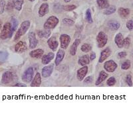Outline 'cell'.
I'll return each mask as SVG.
<instances>
[{
    "label": "cell",
    "instance_id": "1",
    "mask_svg": "<svg viewBox=\"0 0 133 116\" xmlns=\"http://www.w3.org/2000/svg\"><path fill=\"white\" fill-rule=\"evenodd\" d=\"M30 25H31V22L29 21L26 20L22 22L20 25V27H19V28L18 30L17 31L16 33H15L13 41H18L23 35L25 34L29 29Z\"/></svg>",
    "mask_w": 133,
    "mask_h": 116
},
{
    "label": "cell",
    "instance_id": "10",
    "mask_svg": "<svg viewBox=\"0 0 133 116\" xmlns=\"http://www.w3.org/2000/svg\"><path fill=\"white\" fill-rule=\"evenodd\" d=\"M29 37V47L30 49H35L38 45V40L34 32H30L28 35Z\"/></svg>",
    "mask_w": 133,
    "mask_h": 116
},
{
    "label": "cell",
    "instance_id": "22",
    "mask_svg": "<svg viewBox=\"0 0 133 116\" xmlns=\"http://www.w3.org/2000/svg\"><path fill=\"white\" fill-rule=\"evenodd\" d=\"M108 74L105 71L102 70L100 71L99 74H98V77L97 78V80H96V82H95V85L98 86L100 85V84L102 83V82H104V80H105L107 78H108Z\"/></svg>",
    "mask_w": 133,
    "mask_h": 116
},
{
    "label": "cell",
    "instance_id": "7",
    "mask_svg": "<svg viewBox=\"0 0 133 116\" xmlns=\"http://www.w3.org/2000/svg\"><path fill=\"white\" fill-rule=\"evenodd\" d=\"M103 67H104V69L107 72L112 73L114 72L117 70L118 65L116 63V62H115L113 60H109L104 62Z\"/></svg>",
    "mask_w": 133,
    "mask_h": 116
},
{
    "label": "cell",
    "instance_id": "29",
    "mask_svg": "<svg viewBox=\"0 0 133 116\" xmlns=\"http://www.w3.org/2000/svg\"><path fill=\"white\" fill-rule=\"evenodd\" d=\"M23 2L24 0H13V4L15 9L17 11H21Z\"/></svg>",
    "mask_w": 133,
    "mask_h": 116
},
{
    "label": "cell",
    "instance_id": "15",
    "mask_svg": "<svg viewBox=\"0 0 133 116\" xmlns=\"http://www.w3.org/2000/svg\"><path fill=\"white\" fill-rule=\"evenodd\" d=\"M44 54V51L42 49H33L32 51L29 53V56L31 58H35V59H40L43 56Z\"/></svg>",
    "mask_w": 133,
    "mask_h": 116
},
{
    "label": "cell",
    "instance_id": "42",
    "mask_svg": "<svg viewBox=\"0 0 133 116\" xmlns=\"http://www.w3.org/2000/svg\"><path fill=\"white\" fill-rule=\"evenodd\" d=\"M127 56V53L124 51H122V52H120V53L118 54V57L120 58H125L126 56Z\"/></svg>",
    "mask_w": 133,
    "mask_h": 116
},
{
    "label": "cell",
    "instance_id": "39",
    "mask_svg": "<svg viewBox=\"0 0 133 116\" xmlns=\"http://www.w3.org/2000/svg\"><path fill=\"white\" fill-rule=\"evenodd\" d=\"M6 7V2L5 0H0V13H2L4 12V9Z\"/></svg>",
    "mask_w": 133,
    "mask_h": 116
},
{
    "label": "cell",
    "instance_id": "14",
    "mask_svg": "<svg viewBox=\"0 0 133 116\" xmlns=\"http://www.w3.org/2000/svg\"><path fill=\"white\" fill-rule=\"evenodd\" d=\"M28 49V45L25 41H20L15 45V51L17 53H23Z\"/></svg>",
    "mask_w": 133,
    "mask_h": 116
},
{
    "label": "cell",
    "instance_id": "6",
    "mask_svg": "<svg viewBox=\"0 0 133 116\" xmlns=\"http://www.w3.org/2000/svg\"><path fill=\"white\" fill-rule=\"evenodd\" d=\"M71 36L69 34H61L59 37V41H60V47L61 49L65 50L68 48L71 43Z\"/></svg>",
    "mask_w": 133,
    "mask_h": 116
},
{
    "label": "cell",
    "instance_id": "37",
    "mask_svg": "<svg viewBox=\"0 0 133 116\" xmlns=\"http://www.w3.org/2000/svg\"><path fill=\"white\" fill-rule=\"evenodd\" d=\"M77 8V6L75 5H69V6H63V9L67 11H71Z\"/></svg>",
    "mask_w": 133,
    "mask_h": 116
},
{
    "label": "cell",
    "instance_id": "25",
    "mask_svg": "<svg viewBox=\"0 0 133 116\" xmlns=\"http://www.w3.org/2000/svg\"><path fill=\"white\" fill-rule=\"evenodd\" d=\"M11 30L10 35H9V38H11V37H12L13 33L15 32V31H16L17 27H18V21L17 20V19H15L13 17H11Z\"/></svg>",
    "mask_w": 133,
    "mask_h": 116
},
{
    "label": "cell",
    "instance_id": "48",
    "mask_svg": "<svg viewBox=\"0 0 133 116\" xmlns=\"http://www.w3.org/2000/svg\"><path fill=\"white\" fill-rule=\"evenodd\" d=\"M1 24L2 23H1V21H0V28H1Z\"/></svg>",
    "mask_w": 133,
    "mask_h": 116
},
{
    "label": "cell",
    "instance_id": "9",
    "mask_svg": "<svg viewBox=\"0 0 133 116\" xmlns=\"http://www.w3.org/2000/svg\"><path fill=\"white\" fill-rule=\"evenodd\" d=\"M54 70V64H51L49 65H45L41 70V76L43 78H49L51 76Z\"/></svg>",
    "mask_w": 133,
    "mask_h": 116
},
{
    "label": "cell",
    "instance_id": "18",
    "mask_svg": "<svg viewBox=\"0 0 133 116\" xmlns=\"http://www.w3.org/2000/svg\"><path fill=\"white\" fill-rule=\"evenodd\" d=\"M55 58V54L53 53H49L47 55H43L41 57V62L44 65L49 64Z\"/></svg>",
    "mask_w": 133,
    "mask_h": 116
},
{
    "label": "cell",
    "instance_id": "35",
    "mask_svg": "<svg viewBox=\"0 0 133 116\" xmlns=\"http://www.w3.org/2000/svg\"><path fill=\"white\" fill-rule=\"evenodd\" d=\"M131 43V40L129 37H126V38H124L123 40V47L126 48V49H128Z\"/></svg>",
    "mask_w": 133,
    "mask_h": 116
},
{
    "label": "cell",
    "instance_id": "12",
    "mask_svg": "<svg viewBox=\"0 0 133 116\" xmlns=\"http://www.w3.org/2000/svg\"><path fill=\"white\" fill-rule=\"evenodd\" d=\"M47 45L48 47L53 52H55L57 49L58 48L59 42L57 40V38L55 36H53L49 37L47 40Z\"/></svg>",
    "mask_w": 133,
    "mask_h": 116
},
{
    "label": "cell",
    "instance_id": "44",
    "mask_svg": "<svg viewBox=\"0 0 133 116\" xmlns=\"http://www.w3.org/2000/svg\"><path fill=\"white\" fill-rule=\"evenodd\" d=\"M14 86L15 87H26L27 86L25 84H22V83H17L16 84H15Z\"/></svg>",
    "mask_w": 133,
    "mask_h": 116
},
{
    "label": "cell",
    "instance_id": "47",
    "mask_svg": "<svg viewBox=\"0 0 133 116\" xmlns=\"http://www.w3.org/2000/svg\"><path fill=\"white\" fill-rule=\"evenodd\" d=\"M29 1H30V2H34L35 0H29Z\"/></svg>",
    "mask_w": 133,
    "mask_h": 116
},
{
    "label": "cell",
    "instance_id": "16",
    "mask_svg": "<svg viewBox=\"0 0 133 116\" xmlns=\"http://www.w3.org/2000/svg\"><path fill=\"white\" fill-rule=\"evenodd\" d=\"M41 74L37 72L30 84L31 87H39L41 84Z\"/></svg>",
    "mask_w": 133,
    "mask_h": 116
},
{
    "label": "cell",
    "instance_id": "20",
    "mask_svg": "<svg viewBox=\"0 0 133 116\" xmlns=\"http://www.w3.org/2000/svg\"><path fill=\"white\" fill-rule=\"evenodd\" d=\"M81 43V40L79 38H77L74 41V42L72 44V45L71 47V49H70V55L71 56H75L76 54H77V48H78V45H80Z\"/></svg>",
    "mask_w": 133,
    "mask_h": 116
},
{
    "label": "cell",
    "instance_id": "49",
    "mask_svg": "<svg viewBox=\"0 0 133 116\" xmlns=\"http://www.w3.org/2000/svg\"><path fill=\"white\" fill-rule=\"evenodd\" d=\"M43 1H44V2H46V1H47V0H43Z\"/></svg>",
    "mask_w": 133,
    "mask_h": 116
},
{
    "label": "cell",
    "instance_id": "26",
    "mask_svg": "<svg viewBox=\"0 0 133 116\" xmlns=\"http://www.w3.org/2000/svg\"><path fill=\"white\" fill-rule=\"evenodd\" d=\"M108 26L113 31H117L120 28V24L117 21H111L109 22Z\"/></svg>",
    "mask_w": 133,
    "mask_h": 116
},
{
    "label": "cell",
    "instance_id": "28",
    "mask_svg": "<svg viewBox=\"0 0 133 116\" xmlns=\"http://www.w3.org/2000/svg\"><path fill=\"white\" fill-rule=\"evenodd\" d=\"M97 4L100 9H107L109 7V2L108 0H97Z\"/></svg>",
    "mask_w": 133,
    "mask_h": 116
},
{
    "label": "cell",
    "instance_id": "19",
    "mask_svg": "<svg viewBox=\"0 0 133 116\" xmlns=\"http://www.w3.org/2000/svg\"><path fill=\"white\" fill-rule=\"evenodd\" d=\"M49 12V5L47 3H43L41 4L39 9V16L43 17Z\"/></svg>",
    "mask_w": 133,
    "mask_h": 116
},
{
    "label": "cell",
    "instance_id": "40",
    "mask_svg": "<svg viewBox=\"0 0 133 116\" xmlns=\"http://www.w3.org/2000/svg\"><path fill=\"white\" fill-rule=\"evenodd\" d=\"M126 26L130 31L133 30V20H129L126 22Z\"/></svg>",
    "mask_w": 133,
    "mask_h": 116
},
{
    "label": "cell",
    "instance_id": "31",
    "mask_svg": "<svg viewBox=\"0 0 133 116\" xmlns=\"http://www.w3.org/2000/svg\"><path fill=\"white\" fill-rule=\"evenodd\" d=\"M131 66V62L129 60H124L121 64V69L123 70H126L130 68Z\"/></svg>",
    "mask_w": 133,
    "mask_h": 116
},
{
    "label": "cell",
    "instance_id": "4",
    "mask_svg": "<svg viewBox=\"0 0 133 116\" xmlns=\"http://www.w3.org/2000/svg\"><path fill=\"white\" fill-rule=\"evenodd\" d=\"M11 23L10 22H6L4 24L2 29V32L0 34V38L2 40H5L6 38H9V35L11 33Z\"/></svg>",
    "mask_w": 133,
    "mask_h": 116
},
{
    "label": "cell",
    "instance_id": "43",
    "mask_svg": "<svg viewBox=\"0 0 133 116\" xmlns=\"http://www.w3.org/2000/svg\"><path fill=\"white\" fill-rule=\"evenodd\" d=\"M96 57H97V55H96V53H95V52H92V53H91L90 56H89L90 60H91V61H93V60H94L95 58H96Z\"/></svg>",
    "mask_w": 133,
    "mask_h": 116
},
{
    "label": "cell",
    "instance_id": "36",
    "mask_svg": "<svg viewBox=\"0 0 133 116\" xmlns=\"http://www.w3.org/2000/svg\"><path fill=\"white\" fill-rule=\"evenodd\" d=\"M116 82H117V81H116V79H115V77L111 76V77H110L107 80V84L109 86H113L116 84Z\"/></svg>",
    "mask_w": 133,
    "mask_h": 116
},
{
    "label": "cell",
    "instance_id": "23",
    "mask_svg": "<svg viewBox=\"0 0 133 116\" xmlns=\"http://www.w3.org/2000/svg\"><path fill=\"white\" fill-rule=\"evenodd\" d=\"M91 60H90L89 56L88 55H85L79 57L78 60V64L81 66H83L89 64Z\"/></svg>",
    "mask_w": 133,
    "mask_h": 116
},
{
    "label": "cell",
    "instance_id": "46",
    "mask_svg": "<svg viewBox=\"0 0 133 116\" xmlns=\"http://www.w3.org/2000/svg\"><path fill=\"white\" fill-rule=\"evenodd\" d=\"M64 2H66V3H69V2H71V0H64Z\"/></svg>",
    "mask_w": 133,
    "mask_h": 116
},
{
    "label": "cell",
    "instance_id": "5",
    "mask_svg": "<svg viewBox=\"0 0 133 116\" xmlns=\"http://www.w3.org/2000/svg\"><path fill=\"white\" fill-rule=\"evenodd\" d=\"M34 76V70L33 67H29L26 69L21 76V79L23 82L29 83L32 81Z\"/></svg>",
    "mask_w": 133,
    "mask_h": 116
},
{
    "label": "cell",
    "instance_id": "30",
    "mask_svg": "<svg viewBox=\"0 0 133 116\" xmlns=\"http://www.w3.org/2000/svg\"><path fill=\"white\" fill-rule=\"evenodd\" d=\"M91 50H92V46L89 43L83 44L81 47V51L83 52V53H89Z\"/></svg>",
    "mask_w": 133,
    "mask_h": 116
},
{
    "label": "cell",
    "instance_id": "27",
    "mask_svg": "<svg viewBox=\"0 0 133 116\" xmlns=\"http://www.w3.org/2000/svg\"><path fill=\"white\" fill-rule=\"evenodd\" d=\"M119 14L120 15V17H122V18H126L130 14V10L128 9L123 8V7H120L118 10Z\"/></svg>",
    "mask_w": 133,
    "mask_h": 116
},
{
    "label": "cell",
    "instance_id": "32",
    "mask_svg": "<svg viewBox=\"0 0 133 116\" xmlns=\"http://www.w3.org/2000/svg\"><path fill=\"white\" fill-rule=\"evenodd\" d=\"M115 11H116V7L115 6H109L107 9H105L104 11V14L107 15H111L115 13Z\"/></svg>",
    "mask_w": 133,
    "mask_h": 116
},
{
    "label": "cell",
    "instance_id": "21",
    "mask_svg": "<svg viewBox=\"0 0 133 116\" xmlns=\"http://www.w3.org/2000/svg\"><path fill=\"white\" fill-rule=\"evenodd\" d=\"M37 36H39V38H49L51 36V29H44V30H40V31H37Z\"/></svg>",
    "mask_w": 133,
    "mask_h": 116
},
{
    "label": "cell",
    "instance_id": "11",
    "mask_svg": "<svg viewBox=\"0 0 133 116\" xmlns=\"http://www.w3.org/2000/svg\"><path fill=\"white\" fill-rule=\"evenodd\" d=\"M112 51L110 47H107L104 50H102L100 53V56L98 58V63H102L104 62V60H106L111 55Z\"/></svg>",
    "mask_w": 133,
    "mask_h": 116
},
{
    "label": "cell",
    "instance_id": "13",
    "mask_svg": "<svg viewBox=\"0 0 133 116\" xmlns=\"http://www.w3.org/2000/svg\"><path fill=\"white\" fill-rule=\"evenodd\" d=\"M13 74L10 71H6L3 74L2 78V82L4 84H8L13 81Z\"/></svg>",
    "mask_w": 133,
    "mask_h": 116
},
{
    "label": "cell",
    "instance_id": "33",
    "mask_svg": "<svg viewBox=\"0 0 133 116\" xmlns=\"http://www.w3.org/2000/svg\"><path fill=\"white\" fill-rule=\"evenodd\" d=\"M86 20L89 23H93V18H92V14H91V11L90 9H88L86 11Z\"/></svg>",
    "mask_w": 133,
    "mask_h": 116
},
{
    "label": "cell",
    "instance_id": "38",
    "mask_svg": "<svg viewBox=\"0 0 133 116\" xmlns=\"http://www.w3.org/2000/svg\"><path fill=\"white\" fill-rule=\"evenodd\" d=\"M126 82L128 86L131 87L132 86V76L130 74H127L126 76Z\"/></svg>",
    "mask_w": 133,
    "mask_h": 116
},
{
    "label": "cell",
    "instance_id": "17",
    "mask_svg": "<svg viewBox=\"0 0 133 116\" xmlns=\"http://www.w3.org/2000/svg\"><path fill=\"white\" fill-rule=\"evenodd\" d=\"M65 55V53L63 49H59L57 51L56 54V58L55 59V64L56 66H59L61 63V62L63 61V60L64 59Z\"/></svg>",
    "mask_w": 133,
    "mask_h": 116
},
{
    "label": "cell",
    "instance_id": "8",
    "mask_svg": "<svg viewBox=\"0 0 133 116\" xmlns=\"http://www.w3.org/2000/svg\"><path fill=\"white\" fill-rule=\"evenodd\" d=\"M88 71H89V68L88 66H83L82 67L79 68L77 71V80L80 82H83L84 78H85L86 75L87 74Z\"/></svg>",
    "mask_w": 133,
    "mask_h": 116
},
{
    "label": "cell",
    "instance_id": "41",
    "mask_svg": "<svg viewBox=\"0 0 133 116\" xmlns=\"http://www.w3.org/2000/svg\"><path fill=\"white\" fill-rule=\"evenodd\" d=\"M93 77L92 76H89L87 78H85L83 81L85 84H90L93 82Z\"/></svg>",
    "mask_w": 133,
    "mask_h": 116
},
{
    "label": "cell",
    "instance_id": "24",
    "mask_svg": "<svg viewBox=\"0 0 133 116\" xmlns=\"http://www.w3.org/2000/svg\"><path fill=\"white\" fill-rule=\"evenodd\" d=\"M123 40H124L123 36H122V34L120 33H117L115 35V43L119 49H121V48L123 47Z\"/></svg>",
    "mask_w": 133,
    "mask_h": 116
},
{
    "label": "cell",
    "instance_id": "34",
    "mask_svg": "<svg viewBox=\"0 0 133 116\" xmlns=\"http://www.w3.org/2000/svg\"><path fill=\"white\" fill-rule=\"evenodd\" d=\"M63 23L65 25L67 26H72L75 24V21L69 18H65L63 19Z\"/></svg>",
    "mask_w": 133,
    "mask_h": 116
},
{
    "label": "cell",
    "instance_id": "2",
    "mask_svg": "<svg viewBox=\"0 0 133 116\" xmlns=\"http://www.w3.org/2000/svg\"><path fill=\"white\" fill-rule=\"evenodd\" d=\"M59 20L56 16L52 15L49 17V18L46 20L43 25V28L45 29H53L57 27L59 24Z\"/></svg>",
    "mask_w": 133,
    "mask_h": 116
},
{
    "label": "cell",
    "instance_id": "3",
    "mask_svg": "<svg viewBox=\"0 0 133 116\" xmlns=\"http://www.w3.org/2000/svg\"><path fill=\"white\" fill-rule=\"evenodd\" d=\"M96 40L97 42V47L98 48H103L104 46L107 45L108 42V36L103 31H100L97 34Z\"/></svg>",
    "mask_w": 133,
    "mask_h": 116
},
{
    "label": "cell",
    "instance_id": "45",
    "mask_svg": "<svg viewBox=\"0 0 133 116\" xmlns=\"http://www.w3.org/2000/svg\"><path fill=\"white\" fill-rule=\"evenodd\" d=\"M13 7H14L13 4H12L11 3H9V4H7V10H11Z\"/></svg>",
    "mask_w": 133,
    "mask_h": 116
}]
</instances>
